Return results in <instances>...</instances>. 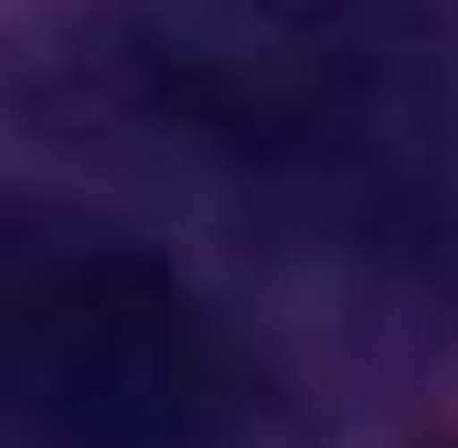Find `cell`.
<instances>
[{
    "label": "cell",
    "instance_id": "1",
    "mask_svg": "<svg viewBox=\"0 0 458 448\" xmlns=\"http://www.w3.org/2000/svg\"><path fill=\"white\" fill-rule=\"evenodd\" d=\"M11 417L32 448H214L234 352L160 256L64 246L11 278Z\"/></svg>",
    "mask_w": 458,
    "mask_h": 448
}]
</instances>
